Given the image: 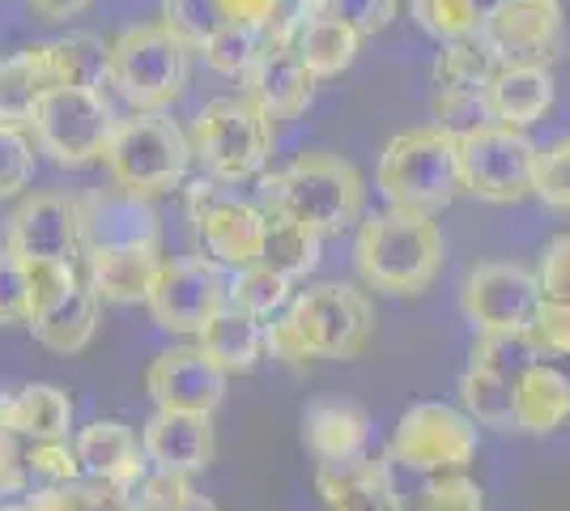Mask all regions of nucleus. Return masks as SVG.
Instances as JSON below:
<instances>
[{
	"instance_id": "f257e3e1",
	"label": "nucleus",
	"mask_w": 570,
	"mask_h": 511,
	"mask_svg": "<svg viewBox=\"0 0 570 511\" xmlns=\"http://www.w3.org/2000/svg\"><path fill=\"white\" fill-rule=\"evenodd\" d=\"M362 205H366V184L357 167L328 149H307L285 170L261 175L264 218L298 222L315 239L341 235L362 222Z\"/></svg>"
},
{
	"instance_id": "f03ea898",
	"label": "nucleus",
	"mask_w": 570,
	"mask_h": 511,
	"mask_svg": "<svg viewBox=\"0 0 570 511\" xmlns=\"http://www.w3.org/2000/svg\"><path fill=\"white\" fill-rule=\"evenodd\" d=\"M443 252H448L443 230L430 214L387 205L380 214H366L357 222V277L380 294H396V298L426 294L443 268Z\"/></svg>"
},
{
	"instance_id": "7ed1b4c3",
	"label": "nucleus",
	"mask_w": 570,
	"mask_h": 511,
	"mask_svg": "<svg viewBox=\"0 0 570 511\" xmlns=\"http://www.w3.org/2000/svg\"><path fill=\"white\" fill-rule=\"evenodd\" d=\"M102 167L119 193L145 196V200L175 193L191 167L188 132L163 111H132L111 128Z\"/></svg>"
},
{
	"instance_id": "20e7f679",
	"label": "nucleus",
	"mask_w": 570,
	"mask_h": 511,
	"mask_svg": "<svg viewBox=\"0 0 570 511\" xmlns=\"http://www.w3.org/2000/svg\"><path fill=\"white\" fill-rule=\"evenodd\" d=\"M375 188L387 205L413 209V214H439L448 209L460 193V175H455V141L448 132L430 128H409L396 132L380 154L375 167Z\"/></svg>"
},
{
	"instance_id": "39448f33",
	"label": "nucleus",
	"mask_w": 570,
	"mask_h": 511,
	"mask_svg": "<svg viewBox=\"0 0 570 511\" xmlns=\"http://www.w3.org/2000/svg\"><path fill=\"white\" fill-rule=\"evenodd\" d=\"M188 146L214 184H247L261 179L273 158V124L243 95H226L196 111Z\"/></svg>"
},
{
	"instance_id": "423d86ee",
	"label": "nucleus",
	"mask_w": 570,
	"mask_h": 511,
	"mask_svg": "<svg viewBox=\"0 0 570 511\" xmlns=\"http://www.w3.org/2000/svg\"><path fill=\"white\" fill-rule=\"evenodd\" d=\"M107 86L132 111H167L188 86V51L158 22L124 26L107 43Z\"/></svg>"
},
{
	"instance_id": "0eeeda50",
	"label": "nucleus",
	"mask_w": 570,
	"mask_h": 511,
	"mask_svg": "<svg viewBox=\"0 0 570 511\" xmlns=\"http://www.w3.org/2000/svg\"><path fill=\"white\" fill-rule=\"evenodd\" d=\"M285 316L294 320L311 358L328 363H350L375 337V303L350 282H320L294 291Z\"/></svg>"
},
{
	"instance_id": "6e6552de",
	"label": "nucleus",
	"mask_w": 570,
	"mask_h": 511,
	"mask_svg": "<svg viewBox=\"0 0 570 511\" xmlns=\"http://www.w3.org/2000/svg\"><path fill=\"white\" fill-rule=\"evenodd\" d=\"M481 452V431L448 401H417L409 405L392 431L387 461L404 464L409 473L439 478V473H469Z\"/></svg>"
},
{
	"instance_id": "1a4fd4ad",
	"label": "nucleus",
	"mask_w": 570,
	"mask_h": 511,
	"mask_svg": "<svg viewBox=\"0 0 570 511\" xmlns=\"http://www.w3.org/2000/svg\"><path fill=\"white\" fill-rule=\"evenodd\" d=\"M116 128V111L102 90H81V86H56L39 98L35 111V146L48 154L56 167H95L107 154Z\"/></svg>"
},
{
	"instance_id": "9d476101",
	"label": "nucleus",
	"mask_w": 570,
	"mask_h": 511,
	"mask_svg": "<svg viewBox=\"0 0 570 511\" xmlns=\"http://www.w3.org/2000/svg\"><path fill=\"white\" fill-rule=\"evenodd\" d=\"M532 167H537V146L520 128L485 124L469 137H455L460 193L476 196L485 205H515L523 196H532Z\"/></svg>"
},
{
	"instance_id": "9b49d317",
	"label": "nucleus",
	"mask_w": 570,
	"mask_h": 511,
	"mask_svg": "<svg viewBox=\"0 0 570 511\" xmlns=\"http://www.w3.org/2000/svg\"><path fill=\"white\" fill-rule=\"evenodd\" d=\"M188 214L205 261L230 268V273L261 265L264 230H268L261 205L226 196L209 175H200L196 184H188Z\"/></svg>"
},
{
	"instance_id": "f8f14e48",
	"label": "nucleus",
	"mask_w": 570,
	"mask_h": 511,
	"mask_svg": "<svg viewBox=\"0 0 570 511\" xmlns=\"http://www.w3.org/2000/svg\"><path fill=\"white\" fill-rule=\"evenodd\" d=\"M149 316L163 333L175 337H200L222 312H226V277L205 256H179L163 261V273L145 298Z\"/></svg>"
},
{
	"instance_id": "ddd939ff",
	"label": "nucleus",
	"mask_w": 570,
	"mask_h": 511,
	"mask_svg": "<svg viewBox=\"0 0 570 511\" xmlns=\"http://www.w3.org/2000/svg\"><path fill=\"white\" fill-rule=\"evenodd\" d=\"M541 298L537 273L511 261L473 265L460 282V312L476 333H520Z\"/></svg>"
},
{
	"instance_id": "4468645a",
	"label": "nucleus",
	"mask_w": 570,
	"mask_h": 511,
	"mask_svg": "<svg viewBox=\"0 0 570 511\" xmlns=\"http://www.w3.org/2000/svg\"><path fill=\"white\" fill-rule=\"evenodd\" d=\"M562 0H502L499 13L476 30L494 65H537L549 69L562 51Z\"/></svg>"
},
{
	"instance_id": "2eb2a0df",
	"label": "nucleus",
	"mask_w": 570,
	"mask_h": 511,
	"mask_svg": "<svg viewBox=\"0 0 570 511\" xmlns=\"http://www.w3.org/2000/svg\"><path fill=\"white\" fill-rule=\"evenodd\" d=\"M4 252H13L22 265H72L81 256L77 196L35 193L18 200V209L4 222Z\"/></svg>"
},
{
	"instance_id": "dca6fc26",
	"label": "nucleus",
	"mask_w": 570,
	"mask_h": 511,
	"mask_svg": "<svg viewBox=\"0 0 570 511\" xmlns=\"http://www.w3.org/2000/svg\"><path fill=\"white\" fill-rule=\"evenodd\" d=\"M77 230H81V256H90L119 247H158L163 222L154 200L119 188H98L77 196Z\"/></svg>"
},
{
	"instance_id": "f3484780",
	"label": "nucleus",
	"mask_w": 570,
	"mask_h": 511,
	"mask_svg": "<svg viewBox=\"0 0 570 511\" xmlns=\"http://www.w3.org/2000/svg\"><path fill=\"white\" fill-rule=\"evenodd\" d=\"M145 392H149L154 410L214 417V410L226 396V375L191 341V345H170L163 354H154V363L145 366Z\"/></svg>"
},
{
	"instance_id": "a211bd4d",
	"label": "nucleus",
	"mask_w": 570,
	"mask_h": 511,
	"mask_svg": "<svg viewBox=\"0 0 570 511\" xmlns=\"http://www.w3.org/2000/svg\"><path fill=\"white\" fill-rule=\"evenodd\" d=\"M238 81H243V98L268 124L303 116L311 107V95H315V77L298 60L294 43H264L261 56L247 65V73L238 77Z\"/></svg>"
},
{
	"instance_id": "6ab92c4d",
	"label": "nucleus",
	"mask_w": 570,
	"mask_h": 511,
	"mask_svg": "<svg viewBox=\"0 0 570 511\" xmlns=\"http://www.w3.org/2000/svg\"><path fill=\"white\" fill-rule=\"evenodd\" d=\"M72 452L81 464V478L98 487L128 494L149 473V461L141 452V435L119 422V417H95L72 435Z\"/></svg>"
},
{
	"instance_id": "aec40b11",
	"label": "nucleus",
	"mask_w": 570,
	"mask_h": 511,
	"mask_svg": "<svg viewBox=\"0 0 570 511\" xmlns=\"http://www.w3.org/2000/svg\"><path fill=\"white\" fill-rule=\"evenodd\" d=\"M81 482V464L69 439H35L0 431V499L4 494H39L51 487Z\"/></svg>"
},
{
	"instance_id": "412c9836",
	"label": "nucleus",
	"mask_w": 570,
	"mask_h": 511,
	"mask_svg": "<svg viewBox=\"0 0 570 511\" xmlns=\"http://www.w3.org/2000/svg\"><path fill=\"white\" fill-rule=\"evenodd\" d=\"M141 452L154 473L191 478L209 469L217 456V435L209 414H184V410H154L141 426Z\"/></svg>"
},
{
	"instance_id": "4be33fe9",
	"label": "nucleus",
	"mask_w": 570,
	"mask_h": 511,
	"mask_svg": "<svg viewBox=\"0 0 570 511\" xmlns=\"http://www.w3.org/2000/svg\"><path fill=\"white\" fill-rule=\"evenodd\" d=\"M315 494L324 511H404L383 461L357 456L345 464H315Z\"/></svg>"
},
{
	"instance_id": "5701e85b",
	"label": "nucleus",
	"mask_w": 570,
	"mask_h": 511,
	"mask_svg": "<svg viewBox=\"0 0 570 511\" xmlns=\"http://www.w3.org/2000/svg\"><path fill=\"white\" fill-rule=\"evenodd\" d=\"M303 439L320 464L357 461L371 443V414L345 396H320L303 410Z\"/></svg>"
},
{
	"instance_id": "b1692460",
	"label": "nucleus",
	"mask_w": 570,
	"mask_h": 511,
	"mask_svg": "<svg viewBox=\"0 0 570 511\" xmlns=\"http://www.w3.org/2000/svg\"><path fill=\"white\" fill-rule=\"evenodd\" d=\"M158 273H163L158 247H119V252L86 256V286L98 294V303H111V307L145 303Z\"/></svg>"
},
{
	"instance_id": "393cba45",
	"label": "nucleus",
	"mask_w": 570,
	"mask_h": 511,
	"mask_svg": "<svg viewBox=\"0 0 570 511\" xmlns=\"http://www.w3.org/2000/svg\"><path fill=\"white\" fill-rule=\"evenodd\" d=\"M485 102L490 116L502 128H532L546 120L553 107V73L537 69V65H499L490 86H485Z\"/></svg>"
},
{
	"instance_id": "a878e982",
	"label": "nucleus",
	"mask_w": 570,
	"mask_h": 511,
	"mask_svg": "<svg viewBox=\"0 0 570 511\" xmlns=\"http://www.w3.org/2000/svg\"><path fill=\"white\" fill-rule=\"evenodd\" d=\"M98 312H102L98 294L86 286V277H77L56 303H48L43 312H35L26 328L51 354H81L98 333Z\"/></svg>"
},
{
	"instance_id": "bb28decb",
	"label": "nucleus",
	"mask_w": 570,
	"mask_h": 511,
	"mask_svg": "<svg viewBox=\"0 0 570 511\" xmlns=\"http://www.w3.org/2000/svg\"><path fill=\"white\" fill-rule=\"evenodd\" d=\"M570 422V375L553 363H532L515 375V431L553 435Z\"/></svg>"
},
{
	"instance_id": "cd10ccee",
	"label": "nucleus",
	"mask_w": 570,
	"mask_h": 511,
	"mask_svg": "<svg viewBox=\"0 0 570 511\" xmlns=\"http://www.w3.org/2000/svg\"><path fill=\"white\" fill-rule=\"evenodd\" d=\"M0 431L35 439H69L72 396L60 384H22L18 392H0Z\"/></svg>"
},
{
	"instance_id": "c85d7f7f",
	"label": "nucleus",
	"mask_w": 570,
	"mask_h": 511,
	"mask_svg": "<svg viewBox=\"0 0 570 511\" xmlns=\"http://www.w3.org/2000/svg\"><path fill=\"white\" fill-rule=\"evenodd\" d=\"M48 90H56V81H51V69L39 43L13 51V56H0V128L30 132L39 98Z\"/></svg>"
},
{
	"instance_id": "c756f323",
	"label": "nucleus",
	"mask_w": 570,
	"mask_h": 511,
	"mask_svg": "<svg viewBox=\"0 0 570 511\" xmlns=\"http://www.w3.org/2000/svg\"><path fill=\"white\" fill-rule=\"evenodd\" d=\"M200 354L230 380V375H252L264 358V324L235 312H222V316L196 337Z\"/></svg>"
},
{
	"instance_id": "7c9ffc66",
	"label": "nucleus",
	"mask_w": 570,
	"mask_h": 511,
	"mask_svg": "<svg viewBox=\"0 0 570 511\" xmlns=\"http://www.w3.org/2000/svg\"><path fill=\"white\" fill-rule=\"evenodd\" d=\"M455 392H460V410H464V417L473 422L476 431L481 426H490V431H515V380L469 363L460 371Z\"/></svg>"
},
{
	"instance_id": "2f4dec72",
	"label": "nucleus",
	"mask_w": 570,
	"mask_h": 511,
	"mask_svg": "<svg viewBox=\"0 0 570 511\" xmlns=\"http://www.w3.org/2000/svg\"><path fill=\"white\" fill-rule=\"evenodd\" d=\"M56 86H81V90H102L107 86V43L90 30H69L60 39L39 43Z\"/></svg>"
},
{
	"instance_id": "473e14b6",
	"label": "nucleus",
	"mask_w": 570,
	"mask_h": 511,
	"mask_svg": "<svg viewBox=\"0 0 570 511\" xmlns=\"http://www.w3.org/2000/svg\"><path fill=\"white\" fill-rule=\"evenodd\" d=\"M357 48H362V35H357L354 26L341 22V18H328V13L311 18V22L298 30V39H294V51H298V60L307 65V73L315 77V81H320V77L345 73L357 60Z\"/></svg>"
},
{
	"instance_id": "72a5a7b5",
	"label": "nucleus",
	"mask_w": 570,
	"mask_h": 511,
	"mask_svg": "<svg viewBox=\"0 0 570 511\" xmlns=\"http://www.w3.org/2000/svg\"><path fill=\"white\" fill-rule=\"evenodd\" d=\"M494 69H499L494 56L476 35L443 43V51L434 56V69H430L434 73V95H485Z\"/></svg>"
},
{
	"instance_id": "f704fd0d",
	"label": "nucleus",
	"mask_w": 570,
	"mask_h": 511,
	"mask_svg": "<svg viewBox=\"0 0 570 511\" xmlns=\"http://www.w3.org/2000/svg\"><path fill=\"white\" fill-rule=\"evenodd\" d=\"M289 298H294V282H285L282 273H273L264 265L238 268L226 282V312L256 320V324H268L273 316H282L289 307Z\"/></svg>"
},
{
	"instance_id": "c9c22d12",
	"label": "nucleus",
	"mask_w": 570,
	"mask_h": 511,
	"mask_svg": "<svg viewBox=\"0 0 570 511\" xmlns=\"http://www.w3.org/2000/svg\"><path fill=\"white\" fill-rule=\"evenodd\" d=\"M261 265L282 273L285 282H303L315 273L320 265V239L303 230L298 222L289 218H268V230H264V252Z\"/></svg>"
},
{
	"instance_id": "e433bc0d",
	"label": "nucleus",
	"mask_w": 570,
	"mask_h": 511,
	"mask_svg": "<svg viewBox=\"0 0 570 511\" xmlns=\"http://www.w3.org/2000/svg\"><path fill=\"white\" fill-rule=\"evenodd\" d=\"M163 30L179 43L184 51H205V43L226 26V4L222 0H163L158 9Z\"/></svg>"
},
{
	"instance_id": "4c0bfd02",
	"label": "nucleus",
	"mask_w": 570,
	"mask_h": 511,
	"mask_svg": "<svg viewBox=\"0 0 570 511\" xmlns=\"http://www.w3.org/2000/svg\"><path fill=\"white\" fill-rule=\"evenodd\" d=\"M124 511H217V503L209 494L191 490L188 478L149 469L141 482L124 494Z\"/></svg>"
},
{
	"instance_id": "58836bf2",
	"label": "nucleus",
	"mask_w": 570,
	"mask_h": 511,
	"mask_svg": "<svg viewBox=\"0 0 570 511\" xmlns=\"http://www.w3.org/2000/svg\"><path fill=\"white\" fill-rule=\"evenodd\" d=\"M528 345H532V354L549 363V358H570V303L567 298H537V307H532V316L523 320L520 328Z\"/></svg>"
},
{
	"instance_id": "ea45409f",
	"label": "nucleus",
	"mask_w": 570,
	"mask_h": 511,
	"mask_svg": "<svg viewBox=\"0 0 570 511\" xmlns=\"http://www.w3.org/2000/svg\"><path fill=\"white\" fill-rule=\"evenodd\" d=\"M264 43H268V39H264V30H256V26L226 22L214 39L205 43V51H200V56H205V65H209L214 73L243 77V73H247V65L261 56Z\"/></svg>"
},
{
	"instance_id": "a19ab883",
	"label": "nucleus",
	"mask_w": 570,
	"mask_h": 511,
	"mask_svg": "<svg viewBox=\"0 0 570 511\" xmlns=\"http://www.w3.org/2000/svg\"><path fill=\"white\" fill-rule=\"evenodd\" d=\"M404 511H485V490L469 473H439L422 482Z\"/></svg>"
},
{
	"instance_id": "79ce46f5",
	"label": "nucleus",
	"mask_w": 570,
	"mask_h": 511,
	"mask_svg": "<svg viewBox=\"0 0 570 511\" xmlns=\"http://www.w3.org/2000/svg\"><path fill=\"white\" fill-rule=\"evenodd\" d=\"M22 511H124V494L98 487V482H69L22 499Z\"/></svg>"
},
{
	"instance_id": "37998d69",
	"label": "nucleus",
	"mask_w": 570,
	"mask_h": 511,
	"mask_svg": "<svg viewBox=\"0 0 570 511\" xmlns=\"http://www.w3.org/2000/svg\"><path fill=\"white\" fill-rule=\"evenodd\" d=\"M469 363L515 380L520 371H528V366L541 363V358L532 354V345H528L523 333H476L473 350H469Z\"/></svg>"
},
{
	"instance_id": "c03bdc74",
	"label": "nucleus",
	"mask_w": 570,
	"mask_h": 511,
	"mask_svg": "<svg viewBox=\"0 0 570 511\" xmlns=\"http://www.w3.org/2000/svg\"><path fill=\"white\" fill-rule=\"evenodd\" d=\"M532 196L546 200L549 209H567L570 214V132L537 149V167H532Z\"/></svg>"
},
{
	"instance_id": "a18cd8bd",
	"label": "nucleus",
	"mask_w": 570,
	"mask_h": 511,
	"mask_svg": "<svg viewBox=\"0 0 570 511\" xmlns=\"http://www.w3.org/2000/svg\"><path fill=\"white\" fill-rule=\"evenodd\" d=\"M413 18L439 43H455L476 35V18L469 13L464 0H413Z\"/></svg>"
},
{
	"instance_id": "49530a36",
	"label": "nucleus",
	"mask_w": 570,
	"mask_h": 511,
	"mask_svg": "<svg viewBox=\"0 0 570 511\" xmlns=\"http://www.w3.org/2000/svg\"><path fill=\"white\" fill-rule=\"evenodd\" d=\"M494 124L485 95H434V128L448 137H469L476 128Z\"/></svg>"
},
{
	"instance_id": "de8ad7c7",
	"label": "nucleus",
	"mask_w": 570,
	"mask_h": 511,
	"mask_svg": "<svg viewBox=\"0 0 570 511\" xmlns=\"http://www.w3.org/2000/svg\"><path fill=\"white\" fill-rule=\"evenodd\" d=\"M35 175V141L18 128H0V200L18 196Z\"/></svg>"
},
{
	"instance_id": "09e8293b",
	"label": "nucleus",
	"mask_w": 570,
	"mask_h": 511,
	"mask_svg": "<svg viewBox=\"0 0 570 511\" xmlns=\"http://www.w3.org/2000/svg\"><path fill=\"white\" fill-rule=\"evenodd\" d=\"M13 324H30V282L22 261L0 247V328Z\"/></svg>"
},
{
	"instance_id": "8fccbe9b",
	"label": "nucleus",
	"mask_w": 570,
	"mask_h": 511,
	"mask_svg": "<svg viewBox=\"0 0 570 511\" xmlns=\"http://www.w3.org/2000/svg\"><path fill=\"white\" fill-rule=\"evenodd\" d=\"M401 0H324V13L341 18L345 26H354L357 35H383L387 26L396 22Z\"/></svg>"
},
{
	"instance_id": "3c124183",
	"label": "nucleus",
	"mask_w": 570,
	"mask_h": 511,
	"mask_svg": "<svg viewBox=\"0 0 570 511\" xmlns=\"http://www.w3.org/2000/svg\"><path fill=\"white\" fill-rule=\"evenodd\" d=\"M264 358H277L289 371H307L315 363L307 354V345H303V337H298V328H294V320L285 316V312L264 324Z\"/></svg>"
},
{
	"instance_id": "603ef678",
	"label": "nucleus",
	"mask_w": 570,
	"mask_h": 511,
	"mask_svg": "<svg viewBox=\"0 0 570 511\" xmlns=\"http://www.w3.org/2000/svg\"><path fill=\"white\" fill-rule=\"evenodd\" d=\"M537 286L546 298H567L570 303V230L553 235L541 252V265H537Z\"/></svg>"
},
{
	"instance_id": "864d4df0",
	"label": "nucleus",
	"mask_w": 570,
	"mask_h": 511,
	"mask_svg": "<svg viewBox=\"0 0 570 511\" xmlns=\"http://www.w3.org/2000/svg\"><path fill=\"white\" fill-rule=\"evenodd\" d=\"M324 13V0H273V22L264 30L268 43H294L298 30Z\"/></svg>"
},
{
	"instance_id": "5fc2aeb1",
	"label": "nucleus",
	"mask_w": 570,
	"mask_h": 511,
	"mask_svg": "<svg viewBox=\"0 0 570 511\" xmlns=\"http://www.w3.org/2000/svg\"><path fill=\"white\" fill-rule=\"evenodd\" d=\"M222 4H226V22L256 26V30H268L273 22V0H222Z\"/></svg>"
},
{
	"instance_id": "6e6d98bb",
	"label": "nucleus",
	"mask_w": 570,
	"mask_h": 511,
	"mask_svg": "<svg viewBox=\"0 0 570 511\" xmlns=\"http://www.w3.org/2000/svg\"><path fill=\"white\" fill-rule=\"evenodd\" d=\"M95 0H26V9L39 18V22H69V18H77V13H86Z\"/></svg>"
},
{
	"instance_id": "4d7b16f0",
	"label": "nucleus",
	"mask_w": 570,
	"mask_h": 511,
	"mask_svg": "<svg viewBox=\"0 0 570 511\" xmlns=\"http://www.w3.org/2000/svg\"><path fill=\"white\" fill-rule=\"evenodd\" d=\"M464 4H469V13H473V18H476V30H481V26L490 22L494 13H499V4H502V0H464Z\"/></svg>"
},
{
	"instance_id": "13d9d810",
	"label": "nucleus",
	"mask_w": 570,
	"mask_h": 511,
	"mask_svg": "<svg viewBox=\"0 0 570 511\" xmlns=\"http://www.w3.org/2000/svg\"><path fill=\"white\" fill-rule=\"evenodd\" d=\"M0 511H22V503H9V499H0Z\"/></svg>"
},
{
	"instance_id": "bf43d9fd",
	"label": "nucleus",
	"mask_w": 570,
	"mask_h": 511,
	"mask_svg": "<svg viewBox=\"0 0 570 511\" xmlns=\"http://www.w3.org/2000/svg\"><path fill=\"white\" fill-rule=\"evenodd\" d=\"M567 375H570V371H567Z\"/></svg>"
}]
</instances>
